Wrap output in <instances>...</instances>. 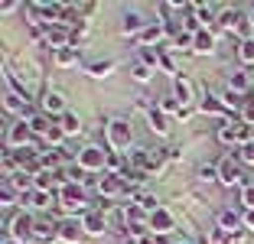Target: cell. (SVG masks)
Segmentation results:
<instances>
[{
  "mask_svg": "<svg viewBox=\"0 0 254 244\" xmlns=\"http://www.w3.org/2000/svg\"><path fill=\"white\" fill-rule=\"evenodd\" d=\"M30 127H33V133H36V137H46V133L53 130L56 124H49V118L39 111V114H33V118H30Z\"/></svg>",
  "mask_w": 254,
  "mask_h": 244,
  "instance_id": "23",
  "label": "cell"
},
{
  "mask_svg": "<svg viewBox=\"0 0 254 244\" xmlns=\"http://www.w3.org/2000/svg\"><path fill=\"white\" fill-rule=\"evenodd\" d=\"M241 202H245L248 208H254V185H245V189H241Z\"/></svg>",
  "mask_w": 254,
  "mask_h": 244,
  "instance_id": "33",
  "label": "cell"
},
{
  "mask_svg": "<svg viewBox=\"0 0 254 244\" xmlns=\"http://www.w3.org/2000/svg\"><path fill=\"white\" fill-rule=\"evenodd\" d=\"M137 62H143L147 68H157L160 56H157V49H140V52H137Z\"/></svg>",
  "mask_w": 254,
  "mask_h": 244,
  "instance_id": "28",
  "label": "cell"
},
{
  "mask_svg": "<svg viewBox=\"0 0 254 244\" xmlns=\"http://www.w3.org/2000/svg\"><path fill=\"white\" fill-rule=\"evenodd\" d=\"M108 156H111V153H105L98 143H88V147L78 150V156H75V166H82V173L95 176V173L108 170Z\"/></svg>",
  "mask_w": 254,
  "mask_h": 244,
  "instance_id": "1",
  "label": "cell"
},
{
  "mask_svg": "<svg viewBox=\"0 0 254 244\" xmlns=\"http://www.w3.org/2000/svg\"><path fill=\"white\" fill-rule=\"evenodd\" d=\"M228 91H235V95H251V78H248V72H228Z\"/></svg>",
  "mask_w": 254,
  "mask_h": 244,
  "instance_id": "16",
  "label": "cell"
},
{
  "mask_svg": "<svg viewBox=\"0 0 254 244\" xmlns=\"http://www.w3.org/2000/svg\"><path fill=\"white\" fill-rule=\"evenodd\" d=\"M82 228H85V235L101 238V235L108 231V218H105V212H101V208H88V212L82 215Z\"/></svg>",
  "mask_w": 254,
  "mask_h": 244,
  "instance_id": "7",
  "label": "cell"
},
{
  "mask_svg": "<svg viewBox=\"0 0 254 244\" xmlns=\"http://www.w3.org/2000/svg\"><path fill=\"white\" fill-rule=\"evenodd\" d=\"M108 143H111V150L114 153H130L134 150V137H130V127H127V121H121V118H114V121H108Z\"/></svg>",
  "mask_w": 254,
  "mask_h": 244,
  "instance_id": "3",
  "label": "cell"
},
{
  "mask_svg": "<svg viewBox=\"0 0 254 244\" xmlns=\"http://www.w3.org/2000/svg\"><path fill=\"white\" fill-rule=\"evenodd\" d=\"M3 133H7V150H30L36 143V133H33L30 121H13Z\"/></svg>",
  "mask_w": 254,
  "mask_h": 244,
  "instance_id": "2",
  "label": "cell"
},
{
  "mask_svg": "<svg viewBox=\"0 0 254 244\" xmlns=\"http://www.w3.org/2000/svg\"><path fill=\"white\" fill-rule=\"evenodd\" d=\"M173 95H176L180 108H189V104H192V85H189L186 75H176V78H173Z\"/></svg>",
  "mask_w": 254,
  "mask_h": 244,
  "instance_id": "13",
  "label": "cell"
},
{
  "mask_svg": "<svg viewBox=\"0 0 254 244\" xmlns=\"http://www.w3.org/2000/svg\"><path fill=\"white\" fill-rule=\"evenodd\" d=\"M163 36H166V26H160V23H150L147 30H143L140 36H137V43H140L143 49H153V46H157Z\"/></svg>",
  "mask_w": 254,
  "mask_h": 244,
  "instance_id": "14",
  "label": "cell"
},
{
  "mask_svg": "<svg viewBox=\"0 0 254 244\" xmlns=\"http://www.w3.org/2000/svg\"><path fill=\"white\" fill-rule=\"evenodd\" d=\"M3 244H20V241H13V238H3Z\"/></svg>",
  "mask_w": 254,
  "mask_h": 244,
  "instance_id": "35",
  "label": "cell"
},
{
  "mask_svg": "<svg viewBox=\"0 0 254 244\" xmlns=\"http://www.w3.org/2000/svg\"><path fill=\"white\" fill-rule=\"evenodd\" d=\"M130 199H134V205H140L143 212H150V215L160 208V202H157V195H153V192H134Z\"/></svg>",
  "mask_w": 254,
  "mask_h": 244,
  "instance_id": "21",
  "label": "cell"
},
{
  "mask_svg": "<svg viewBox=\"0 0 254 244\" xmlns=\"http://www.w3.org/2000/svg\"><path fill=\"white\" fill-rule=\"evenodd\" d=\"M82 222H75V218H65V222H59V238L62 241H78V235H82Z\"/></svg>",
  "mask_w": 254,
  "mask_h": 244,
  "instance_id": "19",
  "label": "cell"
},
{
  "mask_svg": "<svg viewBox=\"0 0 254 244\" xmlns=\"http://www.w3.org/2000/svg\"><path fill=\"white\" fill-rule=\"evenodd\" d=\"M127 192V185H124V179L121 176H111V173H108V176H101L98 179V199H114V195H124Z\"/></svg>",
  "mask_w": 254,
  "mask_h": 244,
  "instance_id": "8",
  "label": "cell"
},
{
  "mask_svg": "<svg viewBox=\"0 0 254 244\" xmlns=\"http://www.w3.org/2000/svg\"><path fill=\"white\" fill-rule=\"evenodd\" d=\"M170 228H173V215H170V212L157 208V212L150 215V231H157V235H166Z\"/></svg>",
  "mask_w": 254,
  "mask_h": 244,
  "instance_id": "18",
  "label": "cell"
},
{
  "mask_svg": "<svg viewBox=\"0 0 254 244\" xmlns=\"http://www.w3.org/2000/svg\"><path fill=\"white\" fill-rule=\"evenodd\" d=\"M218 183H225V185L241 183V160L238 156H222L218 160Z\"/></svg>",
  "mask_w": 254,
  "mask_h": 244,
  "instance_id": "6",
  "label": "cell"
},
{
  "mask_svg": "<svg viewBox=\"0 0 254 244\" xmlns=\"http://www.w3.org/2000/svg\"><path fill=\"white\" fill-rule=\"evenodd\" d=\"M212 46H215V39H212V33H209V30L195 33V46H192L195 52H202V56H209V52H212Z\"/></svg>",
  "mask_w": 254,
  "mask_h": 244,
  "instance_id": "24",
  "label": "cell"
},
{
  "mask_svg": "<svg viewBox=\"0 0 254 244\" xmlns=\"http://www.w3.org/2000/svg\"><path fill=\"white\" fill-rule=\"evenodd\" d=\"M218 140L222 143H241L245 140V121H225L222 127H218Z\"/></svg>",
  "mask_w": 254,
  "mask_h": 244,
  "instance_id": "10",
  "label": "cell"
},
{
  "mask_svg": "<svg viewBox=\"0 0 254 244\" xmlns=\"http://www.w3.org/2000/svg\"><path fill=\"white\" fill-rule=\"evenodd\" d=\"M33 235H36V238H43V241H53V238H59V222H53V218H46V215H36Z\"/></svg>",
  "mask_w": 254,
  "mask_h": 244,
  "instance_id": "12",
  "label": "cell"
},
{
  "mask_svg": "<svg viewBox=\"0 0 254 244\" xmlns=\"http://www.w3.org/2000/svg\"><path fill=\"white\" fill-rule=\"evenodd\" d=\"M199 176L205 179V183H212V179H218V166H209V163H205V166L199 170Z\"/></svg>",
  "mask_w": 254,
  "mask_h": 244,
  "instance_id": "32",
  "label": "cell"
},
{
  "mask_svg": "<svg viewBox=\"0 0 254 244\" xmlns=\"http://www.w3.org/2000/svg\"><path fill=\"white\" fill-rule=\"evenodd\" d=\"M59 127L65 130V137H78V133H82V121H78V114H68V111L59 118Z\"/></svg>",
  "mask_w": 254,
  "mask_h": 244,
  "instance_id": "20",
  "label": "cell"
},
{
  "mask_svg": "<svg viewBox=\"0 0 254 244\" xmlns=\"http://www.w3.org/2000/svg\"><path fill=\"white\" fill-rule=\"evenodd\" d=\"M238 59L245 62V65H251V62H254V39H241V46H238Z\"/></svg>",
  "mask_w": 254,
  "mask_h": 244,
  "instance_id": "26",
  "label": "cell"
},
{
  "mask_svg": "<svg viewBox=\"0 0 254 244\" xmlns=\"http://www.w3.org/2000/svg\"><path fill=\"white\" fill-rule=\"evenodd\" d=\"M241 225H245V215L235 212V208H222L218 212V231L225 235H241Z\"/></svg>",
  "mask_w": 254,
  "mask_h": 244,
  "instance_id": "9",
  "label": "cell"
},
{
  "mask_svg": "<svg viewBox=\"0 0 254 244\" xmlns=\"http://www.w3.org/2000/svg\"><path fill=\"white\" fill-rule=\"evenodd\" d=\"M33 225H36V215H30V212H20V215H13L7 222V238H13V241H26V238L33 235Z\"/></svg>",
  "mask_w": 254,
  "mask_h": 244,
  "instance_id": "5",
  "label": "cell"
},
{
  "mask_svg": "<svg viewBox=\"0 0 254 244\" xmlns=\"http://www.w3.org/2000/svg\"><path fill=\"white\" fill-rule=\"evenodd\" d=\"M59 205H65L68 212H88V189L82 183H68L59 189Z\"/></svg>",
  "mask_w": 254,
  "mask_h": 244,
  "instance_id": "4",
  "label": "cell"
},
{
  "mask_svg": "<svg viewBox=\"0 0 254 244\" xmlns=\"http://www.w3.org/2000/svg\"><path fill=\"white\" fill-rule=\"evenodd\" d=\"M202 111L205 114H228V104L222 101V98H205V101H202Z\"/></svg>",
  "mask_w": 254,
  "mask_h": 244,
  "instance_id": "25",
  "label": "cell"
},
{
  "mask_svg": "<svg viewBox=\"0 0 254 244\" xmlns=\"http://www.w3.org/2000/svg\"><path fill=\"white\" fill-rule=\"evenodd\" d=\"M147 26H150V23H143V16L137 13V10H130V13L124 16V36H140Z\"/></svg>",
  "mask_w": 254,
  "mask_h": 244,
  "instance_id": "17",
  "label": "cell"
},
{
  "mask_svg": "<svg viewBox=\"0 0 254 244\" xmlns=\"http://www.w3.org/2000/svg\"><path fill=\"white\" fill-rule=\"evenodd\" d=\"M245 225H248V228H254V208H245Z\"/></svg>",
  "mask_w": 254,
  "mask_h": 244,
  "instance_id": "34",
  "label": "cell"
},
{
  "mask_svg": "<svg viewBox=\"0 0 254 244\" xmlns=\"http://www.w3.org/2000/svg\"><path fill=\"white\" fill-rule=\"evenodd\" d=\"M248 20H251V23H254V7H251V16H248Z\"/></svg>",
  "mask_w": 254,
  "mask_h": 244,
  "instance_id": "36",
  "label": "cell"
},
{
  "mask_svg": "<svg viewBox=\"0 0 254 244\" xmlns=\"http://www.w3.org/2000/svg\"><path fill=\"white\" fill-rule=\"evenodd\" d=\"M241 163H248V166H254V143H245L241 147V156H238Z\"/></svg>",
  "mask_w": 254,
  "mask_h": 244,
  "instance_id": "31",
  "label": "cell"
},
{
  "mask_svg": "<svg viewBox=\"0 0 254 244\" xmlns=\"http://www.w3.org/2000/svg\"><path fill=\"white\" fill-rule=\"evenodd\" d=\"M147 121H150V127H153V130H157L160 137H163V133L170 130V127H166V114L160 111V108H150V111H147Z\"/></svg>",
  "mask_w": 254,
  "mask_h": 244,
  "instance_id": "22",
  "label": "cell"
},
{
  "mask_svg": "<svg viewBox=\"0 0 254 244\" xmlns=\"http://www.w3.org/2000/svg\"><path fill=\"white\" fill-rule=\"evenodd\" d=\"M23 202L39 208V212H46V208H53V192H49V189H33L30 195H23Z\"/></svg>",
  "mask_w": 254,
  "mask_h": 244,
  "instance_id": "15",
  "label": "cell"
},
{
  "mask_svg": "<svg viewBox=\"0 0 254 244\" xmlns=\"http://www.w3.org/2000/svg\"><path fill=\"white\" fill-rule=\"evenodd\" d=\"M56 62H59V65H75V62H78V49H72V46H68V49H59L56 52Z\"/></svg>",
  "mask_w": 254,
  "mask_h": 244,
  "instance_id": "27",
  "label": "cell"
},
{
  "mask_svg": "<svg viewBox=\"0 0 254 244\" xmlns=\"http://www.w3.org/2000/svg\"><path fill=\"white\" fill-rule=\"evenodd\" d=\"M130 75H134V81H150V78H153V68H147L143 62H134Z\"/></svg>",
  "mask_w": 254,
  "mask_h": 244,
  "instance_id": "29",
  "label": "cell"
},
{
  "mask_svg": "<svg viewBox=\"0 0 254 244\" xmlns=\"http://www.w3.org/2000/svg\"><path fill=\"white\" fill-rule=\"evenodd\" d=\"M114 62H95V65H88V72L95 75V78H105V72H111Z\"/></svg>",
  "mask_w": 254,
  "mask_h": 244,
  "instance_id": "30",
  "label": "cell"
},
{
  "mask_svg": "<svg viewBox=\"0 0 254 244\" xmlns=\"http://www.w3.org/2000/svg\"><path fill=\"white\" fill-rule=\"evenodd\" d=\"M43 114L46 118H49V114H65V95H62V91H43Z\"/></svg>",
  "mask_w": 254,
  "mask_h": 244,
  "instance_id": "11",
  "label": "cell"
}]
</instances>
